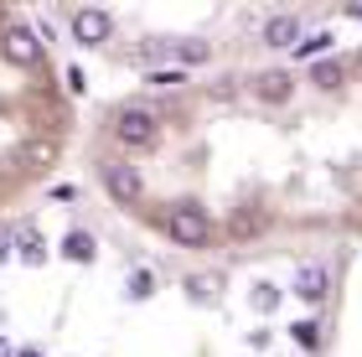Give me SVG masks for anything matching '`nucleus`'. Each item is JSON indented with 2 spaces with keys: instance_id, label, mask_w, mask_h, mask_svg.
Here are the masks:
<instances>
[{
  "instance_id": "1",
  "label": "nucleus",
  "mask_w": 362,
  "mask_h": 357,
  "mask_svg": "<svg viewBox=\"0 0 362 357\" xmlns=\"http://www.w3.org/2000/svg\"><path fill=\"white\" fill-rule=\"evenodd\" d=\"M109 129H114V140H119L124 151H151L160 140V119H156V109H145V104H119L109 115Z\"/></svg>"
},
{
  "instance_id": "2",
  "label": "nucleus",
  "mask_w": 362,
  "mask_h": 357,
  "mask_svg": "<svg viewBox=\"0 0 362 357\" xmlns=\"http://www.w3.org/2000/svg\"><path fill=\"white\" fill-rule=\"evenodd\" d=\"M0 57H6L11 68H37V73H47V52H42V42H37V31H31L26 21H16L11 11L0 16Z\"/></svg>"
},
{
  "instance_id": "3",
  "label": "nucleus",
  "mask_w": 362,
  "mask_h": 357,
  "mask_svg": "<svg viewBox=\"0 0 362 357\" xmlns=\"http://www.w3.org/2000/svg\"><path fill=\"white\" fill-rule=\"evenodd\" d=\"M160 228H166V238L176 243V249H207L212 218H207V207H197V202H176V207H166Z\"/></svg>"
},
{
  "instance_id": "4",
  "label": "nucleus",
  "mask_w": 362,
  "mask_h": 357,
  "mask_svg": "<svg viewBox=\"0 0 362 357\" xmlns=\"http://www.w3.org/2000/svg\"><path fill=\"white\" fill-rule=\"evenodd\" d=\"M98 182H104V192H109L119 207H135V202L145 197V176H140V166H129L124 156L104 160V166H98Z\"/></svg>"
},
{
  "instance_id": "5",
  "label": "nucleus",
  "mask_w": 362,
  "mask_h": 357,
  "mask_svg": "<svg viewBox=\"0 0 362 357\" xmlns=\"http://www.w3.org/2000/svg\"><path fill=\"white\" fill-rule=\"evenodd\" d=\"M68 31H73L78 47H104L109 31H114V21H109V11H98V6H78L68 16Z\"/></svg>"
},
{
  "instance_id": "6",
  "label": "nucleus",
  "mask_w": 362,
  "mask_h": 357,
  "mask_svg": "<svg viewBox=\"0 0 362 357\" xmlns=\"http://www.w3.org/2000/svg\"><path fill=\"white\" fill-rule=\"evenodd\" d=\"M57 135H47V140H26L21 151H16V166L26 171V182H37V176H47L52 171V160H57Z\"/></svg>"
},
{
  "instance_id": "7",
  "label": "nucleus",
  "mask_w": 362,
  "mask_h": 357,
  "mask_svg": "<svg viewBox=\"0 0 362 357\" xmlns=\"http://www.w3.org/2000/svg\"><path fill=\"white\" fill-rule=\"evenodd\" d=\"M326 290H332L326 264H300V274H295V295H300V300H326Z\"/></svg>"
},
{
  "instance_id": "8",
  "label": "nucleus",
  "mask_w": 362,
  "mask_h": 357,
  "mask_svg": "<svg viewBox=\"0 0 362 357\" xmlns=\"http://www.w3.org/2000/svg\"><path fill=\"white\" fill-rule=\"evenodd\" d=\"M57 254H62V259H73V264H93V259H98V243H93L88 228H73V233H62Z\"/></svg>"
},
{
  "instance_id": "9",
  "label": "nucleus",
  "mask_w": 362,
  "mask_h": 357,
  "mask_svg": "<svg viewBox=\"0 0 362 357\" xmlns=\"http://www.w3.org/2000/svg\"><path fill=\"white\" fill-rule=\"evenodd\" d=\"M295 42H300V21H295V16L279 11V16L264 21V47H295Z\"/></svg>"
},
{
  "instance_id": "10",
  "label": "nucleus",
  "mask_w": 362,
  "mask_h": 357,
  "mask_svg": "<svg viewBox=\"0 0 362 357\" xmlns=\"http://www.w3.org/2000/svg\"><path fill=\"white\" fill-rule=\"evenodd\" d=\"M11 243H16V254H21L26 264H42V259H47V249H42V228H37V223H21V228L11 233Z\"/></svg>"
},
{
  "instance_id": "11",
  "label": "nucleus",
  "mask_w": 362,
  "mask_h": 357,
  "mask_svg": "<svg viewBox=\"0 0 362 357\" xmlns=\"http://www.w3.org/2000/svg\"><path fill=\"white\" fill-rule=\"evenodd\" d=\"M341 78H347V62H337V57H321V62H310V83L316 88H341Z\"/></svg>"
},
{
  "instance_id": "12",
  "label": "nucleus",
  "mask_w": 362,
  "mask_h": 357,
  "mask_svg": "<svg viewBox=\"0 0 362 357\" xmlns=\"http://www.w3.org/2000/svg\"><path fill=\"white\" fill-rule=\"evenodd\" d=\"M290 93H295V78H290V73H264V78H259V99L285 104Z\"/></svg>"
},
{
  "instance_id": "13",
  "label": "nucleus",
  "mask_w": 362,
  "mask_h": 357,
  "mask_svg": "<svg viewBox=\"0 0 362 357\" xmlns=\"http://www.w3.org/2000/svg\"><path fill=\"white\" fill-rule=\"evenodd\" d=\"M326 47H332V31H316V37H300L290 52H295V57H321Z\"/></svg>"
},
{
  "instance_id": "14",
  "label": "nucleus",
  "mask_w": 362,
  "mask_h": 357,
  "mask_svg": "<svg viewBox=\"0 0 362 357\" xmlns=\"http://www.w3.org/2000/svg\"><path fill=\"white\" fill-rule=\"evenodd\" d=\"M295 342H300V347H321V321H295Z\"/></svg>"
},
{
  "instance_id": "15",
  "label": "nucleus",
  "mask_w": 362,
  "mask_h": 357,
  "mask_svg": "<svg viewBox=\"0 0 362 357\" xmlns=\"http://www.w3.org/2000/svg\"><path fill=\"white\" fill-rule=\"evenodd\" d=\"M187 290L197 300H212V290H218V274H197V280H187Z\"/></svg>"
},
{
  "instance_id": "16",
  "label": "nucleus",
  "mask_w": 362,
  "mask_h": 357,
  "mask_svg": "<svg viewBox=\"0 0 362 357\" xmlns=\"http://www.w3.org/2000/svg\"><path fill=\"white\" fill-rule=\"evenodd\" d=\"M176 62H207V42H192V47H171Z\"/></svg>"
},
{
  "instance_id": "17",
  "label": "nucleus",
  "mask_w": 362,
  "mask_h": 357,
  "mask_svg": "<svg viewBox=\"0 0 362 357\" xmlns=\"http://www.w3.org/2000/svg\"><path fill=\"white\" fill-rule=\"evenodd\" d=\"M151 290H156V274H129V295H135V300H145V295H151Z\"/></svg>"
},
{
  "instance_id": "18",
  "label": "nucleus",
  "mask_w": 362,
  "mask_h": 357,
  "mask_svg": "<svg viewBox=\"0 0 362 357\" xmlns=\"http://www.w3.org/2000/svg\"><path fill=\"white\" fill-rule=\"evenodd\" d=\"M254 305H259V311H274V305H279V290H274V285H259V290H254Z\"/></svg>"
},
{
  "instance_id": "19",
  "label": "nucleus",
  "mask_w": 362,
  "mask_h": 357,
  "mask_svg": "<svg viewBox=\"0 0 362 357\" xmlns=\"http://www.w3.org/2000/svg\"><path fill=\"white\" fill-rule=\"evenodd\" d=\"M145 83L151 88H176V83H187V73H151Z\"/></svg>"
},
{
  "instance_id": "20",
  "label": "nucleus",
  "mask_w": 362,
  "mask_h": 357,
  "mask_svg": "<svg viewBox=\"0 0 362 357\" xmlns=\"http://www.w3.org/2000/svg\"><path fill=\"white\" fill-rule=\"evenodd\" d=\"M0 264H11V233H0Z\"/></svg>"
},
{
  "instance_id": "21",
  "label": "nucleus",
  "mask_w": 362,
  "mask_h": 357,
  "mask_svg": "<svg viewBox=\"0 0 362 357\" xmlns=\"http://www.w3.org/2000/svg\"><path fill=\"white\" fill-rule=\"evenodd\" d=\"M11 357H47L42 347H21V352H11Z\"/></svg>"
},
{
  "instance_id": "22",
  "label": "nucleus",
  "mask_w": 362,
  "mask_h": 357,
  "mask_svg": "<svg viewBox=\"0 0 362 357\" xmlns=\"http://www.w3.org/2000/svg\"><path fill=\"white\" fill-rule=\"evenodd\" d=\"M0 357H11V347H6V336H0Z\"/></svg>"
}]
</instances>
